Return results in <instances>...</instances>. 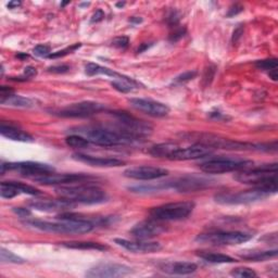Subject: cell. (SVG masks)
<instances>
[{
	"instance_id": "cell-10",
	"label": "cell",
	"mask_w": 278,
	"mask_h": 278,
	"mask_svg": "<svg viewBox=\"0 0 278 278\" xmlns=\"http://www.w3.org/2000/svg\"><path fill=\"white\" fill-rule=\"evenodd\" d=\"M2 175L5 174L6 171H15L23 176L27 177H38L46 174H50L54 172V168L41 162H14V163H2Z\"/></svg>"
},
{
	"instance_id": "cell-8",
	"label": "cell",
	"mask_w": 278,
	"mask_h": 278,
	"mask_svg": "<svg viewBox=\"0 0 278 278\" xmlns=\"http://www.w3.org/2000/svg\"><path fill=\"white\" fill-rule=\"evenodd\" d=\"M253 166V161L245 159H231V158H218L212 159L201 163L200 170L208 174H223L229 172L243 171Z\"/></svg>"
},
{
	"instance_id": "cell-36",
	"label": "cell",
	"mask_w": 278,
	"mask_h": 278,
	"mask_svg": "<svg viewBox=\"0 0 278 278\" xmlns=\"http://www.w3.org/2000/svg\"><path fill=\"white\" fill-rule=\"evenodd\" d=\"M82 44H74L70 47H66L64 48V49L62 50H59V51H57V52H52L49 57H48V58L49 59H58V58H63V57L65 55H68L74 51H76L79 49V48H81Z\"/></svg>"
},
{
	"instance_id": "cell-50",
	"label": "cell",
	"mask_w": 278,
	"mask_h": 278,
	"mask_svg": "<svg viewBox=\"0 0 278 278\" xmlns=\"http://www.w3.org/2000/svg\"><path fill=\"white\" fill-rule=\"evenodd\" d=\"M149 47H150V45H148V44H142V45L138 48V49H137V52H138V53H141L142 51H145L146 49H148Z\"/></svg>"
},
{
	"instance_id": "cell-15",
	"label": "cell",
	"mask_w": 278,
	"mask_h": 278,
	"mask_svg": "<svg viewBox=\"0 0 278 278\" xmlns=\"http://www.w3.org/2000/svg\"><path fill=\"white\" fill-rule=\"evenodd\" d=\"M214 152V149L209 146L202 145V143H195L193 146L189 147H177V149L172 153L169 160L172 161H189V160H197L208 157L212 155Z\"/></svg>"
},
{
	"instance_id": "cell-51",
	"label": "cell",
	"mask_w": 278,
	"mask_h": 278,
	"mask_svg": "<svg viewBox=\"0 0 278 278\" xmlns=\"http://www.w3.org/2000/svg\"><path fill=\"white\" fill-rule=\"evenodd\" d=\"M16 58L20 59V60H24V59H27L28 58V54H25V53H17L16 54Z\"/></svg>"
},
{
	"instance_id": "cell-44",
	"label": "cell",
	"mask_w": 278,
	"mask_h": 278,
	"mask_svg": "<svg viewBox=\"0 0 278 278\" xmlns=\"http://www.w3.org/2000/svg\"><path fill=\"white\" fill-rule=\"evenodd\" d=\"M243 11H244V7L240 6V5H238V4H235L231 8H229V10L227 12V16L232 17V16H235V15L239 14L240 12H243Z\"/></svg>"
},
{
	"instance_id": "cell-16",
	"label": "cell",
	"mask_w": 278,
	"mask_h": 278,
	"mask_svg": "<svg viewBox=\"0 0 278 278\" xmlns=\"http://www.w3.org/2000/svg\"><path fill=\"white\" fill-rule=\"evenodd\" d=\"M92 177L87 174L71 173V174H55L54 172L50 174L38 176L33 178L34 181L42 185H68L75 183H83L85 180L91 179Z\"/></svg>"
},
{
	"instance_id": "cell-40",
	"label": "cell",
	"mask_w": 278,
	"mask_h": 278,
	"mask_svg": "<svg viewBox=\"0 0 278 278\" xmlns=\"http://www.w3.org/2000/svg\"><path fill=\"white\" fill-rule=\"evenodd\" d=\"M128 44H129V40H128V37H126V36L116 37L112 42V46H114L116 48H119V49H125V48L128 47Z\"/></svg>"
},
{
	"instance_id": "cell-21",
	"label": "cell",
	"mask_w": 278,
	"mask_h": 278,
	"mask_svg": "<svg viewBox=\"0 0 278 278\" xmlns=\"http://www.w3.org/2000/svg\"><path fill=\"white\" fill-rule=\"evenodd\" d=\"M72 158L76 161L85 163V164L97 168H118L125 164V162L116 158L94 157L89 155H84V153H74Z\"/></svg>"
},
{
	"instance_id": "cell-17",
	"label": "cell",
	"mask_w": 278,
	"mask_h": 278,
	"mask_svg": "<svg viewBox=\"0 0 278 278\" xmlns=\"http://www.w3.org/2000/svg\"><path fill=\"white\" fill-rule=\"evenodd\" d=\"M168 174V170L151 165L134 166L124 171V176L136 180H155L165 177Z\"/></svg>"
},
{
	"instance_id": "cell-3",
	"label": "cell",
	"mask_w": 278,
	"mask_h": 278,
	"mask_svg": "<svg viewBox=\"0 0 278 278\" xmlns=\"http://www.w3.org/2000/svg\"><path fill=\"white\" fill-rule=\"evenodd\" d=\"M55 193L60 198L72 201L75 205H98L107 200L104 190L91 184L59 187L55 189Z\"/></svg>"
},
{
	"instance_id": "cell-34",
	"label": "cell",
	"mask_w": 278,
	"mask_h": 278,
	"mask_svg": "<svg viewBox=\"0 0 278 278\" xmlns=\"http://www.w3.org/2000/svg\"><path fill=\"white\" fill-rule=\"evenodd\" d=\"M255 66L258 69V70H262V71H266L267 73H270L274 70H277V66H278V61L277 59L275 58H272V59H265V60H261V61H257L255 63Z\"/></svg>"
},
{
	"instance_id": "cell-11",
	"label": "cell",
	"mask_w": 278,
	"mask_h": 278,
	"mask_svg": "<svg viewBox=\"0 0 278 278\" xmlns=\"http://www.w3.org/2000/svg\"><path fill=\"white\" fill-rule=\"evenodd\" d=\"M105 107L102 103L95 101H82L78 103H73L68 107L62 108L58 111H54V116L60 118H71V119H84L89 118L98 114L101 111H104Z\"/></svg>"
},
{
	"instance_id": "cell-27",
	"label": "cell",
	"mask_w": 278,
	"mask_h": 278,
	"mask_svg": "<svg viewBox=\"0 0 278 278\" xmlns=\"http://www.w3.org/2000/svg\"><path fill=\"white\" fill-rule=\"evenodd\" d=\"M198 256L202 258V260L213 263V264H223V263H234L237 262L234 257L222 254V253H215V252H209V251H201L198 253Z\"/></svg>"
},
{
	"instance_id": "cell-25",
	"label": "cell",
	"mask_w": 278,
	"mask_h": 278,
	"mask_svg": "<svg viewBox=\"0 0 278 278\" xmlns=\"http://www.w3.org/2000/svg\"><path fill=\"white\" fill-rule=\"evenodd\" d=\"M61 246L75 249V250H96V251H105L108 249L107 246H104L99 243H92V242H69V243H62Z\"/></svg>"
},
{
	"instance_id": "cell-5",
	"label": "cell",
	"mask_w": 278,
	"mask_h": 278,
	"mask_svg": "<svg viewBox=\"0 0 278 278\" xmlns=\"http://www.w3.org/2000/svg\"><path fill=\"white\" fill-rule=\"evenodd\" d=\"M277 193V186H255L251 190H245L240 193H222L214 197L215 201L219 205L238 206L249 205L263 200Z\"/></svg>"
},
{
	"instance_id": "cell-43",
	"label": "cell",
	"mask_w": 278,
	"mask_h": 278,
	"mask_svg": "<svg viewBox=\"0 0 278 278\" xmlns=\"http://www.w3.org/2000/svg\"><path fill=\"white\" fill-rule=\"evenodd\" d=\"M69 70H70L69 65H53L48 69V71L49 72L57 73V74H63V73L69 72Z\"/></svg>"
},
{
	"instance_id": "cell-2",
	"label": "cell",
	"mask_w": 278,
	"mask_h": 278,
	"mask_svg": "<svg viewBox=\"0 0 278 278\" xmlns=\"http://www.w3.org/2000/svg\"><path fill=\"white\" fill-rule=\"evenodd\" d=\"M71 134H78L87 139L90 143L100 147H116L129 145L134 142L133 139L123 134L103 126H78L70 129Z\"/></svg>"
},
{
	"instance_id": "cell-4",
	"label": "cell",
	"mask_w": 278,
	"mask_h": 278,
	"mask_svg": "<svg viewBox=\"0 0 278 278\" xmlns=\"http://www.w3.org/2000/svg\"><path fill=\"white\" fill-rule=\"evenodd\" d=\"M112 117L114 119V128L112 129L123 134L134 141L145 138L152 134L153 128L148 122L133 117L125 111L112 112Z\"/></svg>"
},
{
	"instance_id": "cell-53",
	"label": "cell",
	"mask_w": 278,
	"mask_h": 278,
	"mask_svg": "<svg viewBox=\"0 0 278 278\" xmlns=\"http://www.w3.org/2000/svg\"><path fill=\"white\" fill-rule=\"evenodd\" d=\"M124 6H125V3H118V4H117V7H118V8H122V7H124Z\"/></svg>"
},
{
	"instance_id": "cell-30",
	"label": "cell",
	"mask_w": 278,
	"mask_h": 278,
	"mask_svg": "<svg viewBox=\"0 0 278 278\" xmlns=\"http://www.w3.org/2000/svg\"><path fill=\"white\" fill-rule=\"evenodd\" d=\"M4 105H9V107L14 108H32L34 107V101L27 97H23V96L18 95H11L10 97L0 102Z\"/></svg>"
},
{
	"instance_id": "cell-22",
	"label": "cell",
	"mask_w": 278,
	"mask_h": 278,
	"mask_svg": "<svg viewBox=\"0 0 278 278\" xmlns=\"http://www.w3.org/2000/svg\"><path fill=\"white\" fill-rule=\"evenodd\" d=\"M160 271L169 275H189L197 271V264L191 262H164L159 264Z\"/></svg>"
},
{
	"instance_id": "cell-47",
	"label": "cell",
	"mask_w": 278,
	"mask_h": 278,
	"mask_svg": "<svg viewBox=\"0 0 278 278\" xmlns=\"http://www.w3.org/2000/svg\"><path fill=\"white\" fill-rule=\"evenodd\" d=\"M243 35H244V26L243 25H239L236 28V30L234 31V33H233V36H232V42H233V44H236L239 40H240Z\"/></svg>"
},
{
	"instance_id": "cell-20",
	"label": "cell",
	"mask_w": 278,
	"mask_h": 278,
	"mask_svg": "<svg viewBox=\"0 0 278 278\" xmlns=\"http://www.w3.org/2000/svg\"><path fill=\"white\" fill-rule=\"evenodd\" d=\"M76 205L72 201H69L63 198H59L57 200H36L30 203L32 209L42 211V212H62V211H68L75 207Z\"/></svg>"
},
{
	"instance_id": "cell-18",
	"label": "cell",
	"mask_w": 278,
	"mask_h": 278,
	"mask_svg": "<svg viewBox=\"0 0 278 278\" xmlns=\"http://www.w3.org/2000/svg\"><path fill=\"white\" fill-rule=\"evenodd\" d=\"M161 223L162 222L156 219L143 220V222H140L133 227L131 234L140 240H149V239L155 238L166 231L165 226Z\"/></svg>"
},
{
	"instance_id": "cell-49",
	"label": "cell",
	"mask_w": 278,
	"mask_h": 278,
	"mask_svg": "<svg viewBox=\"0 0 278 278\" xmlns=\"http://www.w3.org/2000/svg\"><path fill=\"white\" fill-rule=\"evenodd\" d=\"M18 6H21V3L20 2H10L8 4V8L9 9H14V8H17Z\"/></svg>"
},
{
	"instance_id": "cell-52",
	"label": "cell",
	"mask_w": 278,
	"mask_h": 278,
	"mask_svg": "<svg viewBox=\"0 0 278 278\" xmlns=\"http://www.w3.org/2000/svg\"><path fill=\"white\" fill-rule=\"evenodd\" d=\"M129 21L132 23H141L142 22V18H140V17H132Z\"/></svg>"
},
{
	"instance_id": "cell-37",
	"label": "cell",
	"mask_w": 278,
	"mask_h": 278,
	"mask_svg": "<svg viewBox=\"0 0 278 278\" xmlns=\"http://www.w3.org/2000/svg\"><path fill=\"white\" fill-rule=\"evenodd\" d=\"M33 52L36 57H40V58H48L52 52H51V49L50 47L48 45H38L36 46L34 49H33Z\"/></svg>"
},
{
	"instance_id": "cell-23",
	"label": "cell",
	"mask_w": 278,
	"mask_h": 278,
	"mask_svg": "<svg viewBox=\"0 0 278 278\" xmlns=\"http://www.w3.org/2000/svg\"><path fill=\"white\" fill-rule=\"evenodd\" d=\"M0 134L8 139L14 140V141H21V142H33L34 138L30 134L22 131L21 128H17L13 125H7L5 123H2L0 125Z\"/></svg>"
},
{
	"instance_id": "cell-26",
	"label": "cell",
	"mask_w": 278,
	"mask_h": 278,
	"mask_svg": "<svg viewBox=\"0 0 278 278\" xmlns=\"http://www.w3.org/2000/svg\"><path fill=\"white\" fill-rule=\"evenodd\" d=\"M178 145L176 143H172V142H165V143H158V145L152 146L149 150V153L151 156L156 157V158H165L170 159L176 149Z\"/></svg>"
},
{
	"instance_id": "cell-38",
	"label": "cell",
	"mask_w": 278,
	"mask_h": 278,
	"mask_svg": "<svg viewBox=\"0 0 278 278\" xmlns=\"http://www.w3.org/2000/svg\"><path fill=\"white\" fill-rule=\"evenodd\" d=\"M179 20H180V15L176 10H171L166 15V23L172 28L177 27Z\"/></svg>"
},
{
	"instance_id": "cell-33",
	"label": "cell",
	"mask_w": 278,
	"mask_h": 278,
	"mask_svg": "<svg viewBox=\"0 0 278 278\" xmlns=\"http://www.w3.org/2000/svg\"><path fill=\"white\" fill-rule=\"evenodd\" d=\"M0 261L2 263H11V264H23L25 263L24 258L14 254L13 252L7 250L5 248L0 249Z\"/></svg>"
},
{
	"instance_id": "cell-28",
	"label": "cell",
	"mask_w": 278,
	"mask_h": 278,
	"mask_svg": "<svg viewBox=\"0 0 278 278\" xmlns=\"http://www.w3.org/2000/svg\"><path fill=\"white\" fill-rule=\"evenodd\" d=\"M244 253H240V257L244 260L253 261V262H261L270 260V258L277 256V250H271V251H243Z\"/></svg>"
},
{
	"instance_id": "cell-31",
	"label": "cell",
	"mask_w": 278,
	"mask_h": 278,
	"mask_svg": "<svg viewBox=\"0 0 278 278\" xmlns=\"http://www.w3.org/2000/svg\"><path fill=\"white\" fill-rule=\"evenodd\" d=\"M18 195H21V191L18 190L14 181H3L0 185V196L5 199H12Z\"/></svg>"
},
{
	"instance_id": "cell-1",
	"label": "cell",
	"mask_w": 278,
	"mask_h": 278,
	"mask_svg": "<svg viewBox=\"0 0 278 278\" xmlns=\"http://www.w3.org/2000/svg\"><path fill=\"white\" fill-rule=\"evenodd\" d=\"M60 222H47L41 219H26L23 225L37 229V231L53 234H65V235H83L90 233L95 223L90 219H86L81 215L73 213H63L58 216Z\"/></svg>"
},
{
	"instance_id": "cell-32",
	"label": "cell",
	"mask_w": 278,
	"mask_h": 278,
	"mask_svg": "<svg viewBox=\"0 0 278 278\" xmlns=\"http://www.w3.org/2000/svg\"><path fill=\"white\" fill-rule=\"evenodd\" d=\"M65 143L74 149H85L90 145V142L87 139L78 135V134H71V135H69L65 138Z\"/></svg>"
},
{
	"instance_id": "cell-24",
	"label": "cell",
	"mask_w": 278,
	"mask_h": 278,
	"mask_svg": "<svg viewBox=\"0 0 278 278\" xmlns=\"http://www.w3.org/2000/svg\"><path fill=\"white\" fill-rule=\"evenodd\" d=\"M111 85L113 86V88H116L120 92H124V94L131 92L133 90L139 88V84L136 81H134L133 79H129L127 78V76L122 75V74L119 76V78L114 79Z\"/></svg>"
},
{
	"instance_id": "cell-14",
	"label": "cell",
	"mask_w": 278,
	"mask_h": 278,
	"mask_svg": "<svg viewBox=\"0 0 278 278\" xmlns=\"http://www.w3.org/2000/svg\"><path fill=\"white\" fill-rule=\"evenodd\" d=\"M131 107L152 118H164L170 113L165 103L146 98H132L128 100Z\"/></svg>"
},
{
	"instance_id": "cell-29",
	"label": "cell",
	"mask_w": 278,
	"mask_h": 278,
	"mask_svg": "<svg viewBox=\"0 0 278 278\" xmlns=\"http://www.w3.org/2000/svg\"><path fill=\"white\" fill-rule=\"evenodd\" d=\"M85 72L89 76H96V75H105V76H110V78L117 79L121 74L117 73L116 71L110 70L108 68H104V66H101L97 63H87L85 66Z\"/></svg>"
},
{
	"instance_id": "cell-7",
	"label": "cell",
	"mask_w": 278,
	"mask_h": 278,
	"mask_svg": "<svg viewBox=\"0 0 278 278\" xmlns=\"http://www.w3.org/2000/svg\"><path fill=\"white\" fill-rule=\"evenodd\" d=\"M195 207L196 205L193 201H179L152 208L149 214L152 219L159 222H173L187 218L193 213Z\"/></svg>"
},
{
	"instance_id": "cell-35",
	"label": "cell",
	"mask_w": 278,
	"mask_h": 278,
	"mask_svg": "<svg viewBox=\"0 0 278 278\" xmlns=\"http://www.w3.org/2000/svg\"><path fill=\"white\" fill-rule=\"evenodd\" d=\"M231 275L234 277L239 278H253L256 277L257 274L252 270V268L249 267H237L231 272Z\"/></svg>"
},
{
	"instance_id": "cell-6",
	"label": "cell",
	"mask_w": 278,
	"mask_h": 278,
	"mask_svg": "<svg viewBox=\"0 0 278 278\" xmlns=\"http://www.w3.org/2000/svg\"><path fill=\"white\" fill-rule=\"evenodd\" d=\"M277 163L247 169L235 175L239 183L255 186H277Z\"/></svg>"
},
{
	"instance_id": "cell-46",
	"label": "cell",
	"mask_w": 278,
	"mask_h": 278,
	"mask_svg": "<svg viewBox=\"0 0 278 278\" xmlns=\"http://www.w3.org/2000/svg\"><path fill=\"white\" fill-rule=\"evenodd\" d=\"M37 75V70L35 68H33V66H26V68L24 69V74H23V78L27 81L30 79H33L35 78V76Z\"/></svg>"
},
{
	"instance_id": "cell-39",
	"label": "cell",
	"mask_w": 278,
	"mask_h": 278,
	"mask_svg": "<svg viewBox=\"0 0 278 278\" xmlns=\"http://www.w3.org/2000/svg\"><path fill=\"white\" fill-rule=\"evenodd\" d=\"M197 76V72L196 71H188V72H185L183 74L178 75L177 78L175 79L174 83L175 84H185L191 80H194Z\"/></svg>"
},
{
	"instance_id": "cell-12",
	"label": "cell",
	"mask_w": 278,
	"mask_h": 278,
	"mask_svg": "<svg viewBox=\"0 0 278 278\" xmlns=\"http://www.w3.org/2000/svg\"><path fill=\"white\" fill-rule=\"evenodd\" d=\"M211 179L198 176H184L174 179L173 181H166L168 190L174 189L178 193H195L198 190H203L212 185Z\"/></svg>"
},
{
	"instance_id": "cell-19",
	"label": "cell",
	"mask_w": 278,
	"mask_h": 278,
	"mask_svg": "<svg viewBox=\"0 0 278 278\" xmlns=\"http://www.w3.org/2000/svg\"><path fill=\"white\" fill-rule=\"evenodd\" d=\"M118 246L122 247L125 250L133 253H153L158 252L162 249V246L156 242L148 240H139L138 242H129L126 239H116L114 240Z\"/></svg>"
},
{
	"instance_id": "cell-48",
	"label": "cell",
	"mask_w": 278,
	"mask_h": 278,
	"mask_svg": "<svg viewBox=\"0 0 278 278\" xmlns=\"http://www.w3.org/2000/svg\"><path fill=\"white\" fill-rule=\"evenodd\" d=\"M103 18H104V12L101 10V9H99V10H97L92 14V16L90 18V22L91 23H98V22L102 21Z\"/></svg>"
},
{
	"instance_id": "cell-9",
	"label": "cell",
	"mask_w": 278,
	"mask_h": 278,
	"mask_svg": "<svg viewBox=\"0 0 278 278\" xmlns=\"http://www.w3.org/2000/svg\"><path fill=\"white\" fill-rule=\"evenodd\" d=\"M253 235L245 232H211L201 234L196 238L200 244L215 245V246H233L247 243L252 239Z\"/></svg>"
},
{
	"instance_id": "cell-42",
	"label": "cell",
	"mask_w": 278,
	"mask_h": 278,
	"mask_svg": "<svg viewBox=\"0 0 278 278\" xmlns=\"http://www.w3.org/2000/svg\"><path fill=\"white\" fill-rule=\"evenodd\" d=\"M11 95H13V89L8 87V86H2L0 87V102H3L7 98L10 97Z\"/></svg>"
},
{
	"instance_id": "cell-13",
	"label": "cell",
	"mask_w": 278,
	"mask_h": 278,
	"mask_svg": "<svg viewBox=\"0 0 278 278\" xmlns=\"http://www.w3.org/2000/svg\"><path fill=\"white\" fill-rule=\"evenodd\" d=\"M133 268L125 264L119 263H99L91 267L86 276L91 278H107V277H124L133 273Z\"/></svg>"
},
{
	"instance_id": "cell-45",
	"label": "cell",
	"mask_w": 278,
	"mask_h": 278,
	"mask_svg": "<svg viewBox=\"0 0 278 278\" xmlns=\"http://www.w3.org/2000/svg\"><path fill=\"white\" fill-rule=\"evenodd\" d=\"M13 212L18 217H23V218L31 216V214H32L31 211L26 208H13Z\"/></svg>"
},
{
	"instance_id": "cell-41",
	"label": "cell",
	"mask_w": 278,
	"mask_h": 278,
	"mask_svg": "<svg viewBox=\"0 0 278 278\" xmlns=\"http://www.w3.org/2000/svg\"><path fill=\"white\" fill-rule=\"evenodd\" d=\"M185 33H186L185 28H183V27H175L174 31L172 32L171 35H170V41L172 43H176V42H178L180 40V38L184 37Z\"/></svg>"
}]
</instances>
